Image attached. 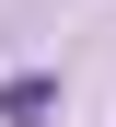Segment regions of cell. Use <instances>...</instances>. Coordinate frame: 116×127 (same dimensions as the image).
<instances>
[{
  "instance_id": "1",
  "label": "cell",
  "mask_w": 116,
  "mask_h": 127,
  "mask_svg": "<svg viewBox=\"0 0 116 127\" xmlns=\"http://www.w3.org/2000/svg\"><path fill=\"white\" fill-rule=\"evenodd\" d=\"M46 116H58V81L46 69H12L0 81V127H46Z\"/></svg>"
}]
</instances>
